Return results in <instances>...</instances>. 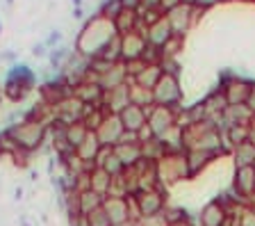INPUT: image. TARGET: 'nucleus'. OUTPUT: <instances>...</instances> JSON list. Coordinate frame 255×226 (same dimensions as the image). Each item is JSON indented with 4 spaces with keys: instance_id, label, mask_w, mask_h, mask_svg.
I'll use <instances>...</instances> for the list:
<instances>
[{
    "instance_id": "nucleus-12",
    "label": "nucleus",
    "mask_w": 255,
    "mask_h": 226,
    "mask_svg": "<svg viewBox=\"0 0 255 226\" xmlns=\"http://www.w3.org/2000/svg\"><path fill=\"white\" fill-rule=\"evenodd\" d=\"M123 133H126V128H123L119 114H107V117L103 119V124L96 128V137H98L101 146H110V149H114V146L119 144Z\"/></svg>"
},
{
    "instance_id": "nucleus-35",
    "label": "nucleus",
    "mask_w": 255,
    "mask_h": 226,
    "mask_svg": "<svg viewBox=\"0 0 255 226\" xmlns=\"http://www.w3.org/2000/svg\"><path fill=\"white\" fill-rule=\"evenodd\" d=\"M87 222H89V226H112L110 217H107V213L103 208L94 210L91 215H87Z\"/></svg>"
},
{
    "instance_id": "nucleus-41",
    "label": "nucleus",
    "mask_w": 255,
    "mask_h": 226,
    "mask_svg": "<svg viewBox=\"0 0 255 226\" xmlns=\"http://www.w3.org/2000/svg\"><path fill=\"white\" fill-rule=\"evenodd\" d=\"M219 2H228V0H196V7H201V9H210V7L219 5Z\"/></svg>"
},
{
    "instance_id": "nucleus-42",
    "label": "nucleus",
    "mask_w": 255,
    "mask_h": 226,
    "mask_svg": "<svg viewBox=\"0 0 255 226\" xmlns=\"http://www.w3.org/2000/svg\"><path fill=\"white\" fill-rule=\"evenodd\" d=\"M249 142L255 144V117L251 119V124H249Z\"/></svg>"
},
{
    "instance_id": "nucleus-39",
    "label": "nucleus",
    "mask_w": 255,
    "mask_h": 226,
    "mask_svg": "<svg viewBox=\"0 0 255 226\" xmlns=\"http://www.w3.org/2000/svg\"><path fill=\"white\" fill-rule=\"evenodd\" d=\"M148 9H159V0H141L137 11H148Z\"/></svg>"
},
{
    "instance_id": "nucleus-15",
    "label": "nucleus",
    "mask_w": 255,
    "mask_h": 226,
    "mask_svg": "<svg viewBox=\"0 0 255 226\" xmlns=\"http://www.w3.org/2000/svg\"><path fill=\"white\" fill-rule=\"evenodd\" d=\"M73 96L78 98V101H82L85 105H101L105 92H103V87L98 85V82L85 80V82H80V85L73 89Z\"/></svg>"
},
{
    "instance_id": "nucleus-25",
    "label": "nucleus",
    "mask_w": 255,
    "mask_h": 226,
    "mask_svg": "<svg viewBox=\"0 0 255 226\" xmlns=\"http://www.w3.org/2000/svg\"><path fill=\"white\" fill-rule=\"evenodd\" d=\"M110 185H112V176L101 167H94L89 172V190L101 197H107L110 194Z\"/></svg>"
},
{
    "instance_id": "nucleus-31",
    "label": "nucleus",
    "mask_w": 255,
    "mask_h": 226,
    "mask_svg": "<svg viewBox=\"0 0 255 226\" xmlns=\"http://www.w3.org/2000/svg\"><path fill=\"white\" fill-rule=\"evenodd\" d=\"M162 217H164V222L169 226L180 224V222L189 220V217H187V213H185V208H180V206H169V204H166L164 210H162Z\"/></svg>"
},
{
    "instance_id": "nucleus-36",
    "label": "nucleus",
    "mask_w": 255,
    "mask_h": 226,
    "mask_svg": "<svg viewBox=\"0 0 255 226\" xmlns=\"http://www.w3.org/2000/svg\"><path fill=\"white\" fill-rule=\"evenodd\" d=\"M239 226H255V213L249 208V206H244V208L239 210Z\"/></svg>"
},
{
    "instance_id": "nucleus-1",
    "label": "nucleus",
    "mask_w": 255,
    "mask_h": 226,
    "mask_svg": "<svg viewBox=\"0 0 255 226\" xmlns=\"http://www.w3.org/2000/svg\"><path fill=\"white\" fill-rule=\"evenodd\" d=\"M112 37H117L114 23L103 18L101 14H96V16L85 25V30L80 32L78 41H75V50H78L82 57L91 59L101 53L103 46H105Z\"/></svg>"
},
{
    "instance_id": "nucleus-14",
    "label": "nucleus",
    "mask_w": 255,
    "mask_h": 226,
    "mask_svg": "<svg viewBox=\"0 0 255 226\" xmlns=\"http://www.w3.org/2000/svg\"><path fill=\"white\" fill-rule=\"evenodd\" d=\"M228 220H230L228 210L219 199H212L210 204H205L201 215H198L201 226H228Z\"/></svg>"
},
{
    "instance_id": "nucleus-6",
    "label": "nucleus",
    "mask_w": 255,
    "mask_h": 226,
    "mask_svg": "<svg viewBox=\"0 0 255 226\" xmlns=\"http://www.w3.org/2000/svg\"><path fill=\"white\" fill-rule=\"evenodd\" d=\"M32 89H34V75H32V71H27L25 66H18V69H14L9 73L5 87H2V94H5L9 101L18 103V101H23Z\"/></svg>"
},
{
    "instance_id": "nucleus-21",
    "label": "nucleus",
    "mask_w": 255,
    "mask_h": 226,
    "mask_svg": "<svg viewBox=\"0 0 255 226\" xmlns=\"http://www.w3.org/2000/svg\"><path fill=\"white\" fill-rule=\"evenodd\" d=\"M96 167L105 169V172L110 174L112 178H114V176H121V174L126 172V167H123L121 160L114 156V151H112L110 146H103V149H101V153H98V158H96Z\"/></svg>"
},
{
    "instance_id": "nucleus-10",
    "label": "nucleus",
    "mask_w": 255,
    "mask_h": 226,
    "mask_svg": "<svg viewBox=\"0 0 255 226\" xmlns=\"http://www.w3.org/2000/svg\"><path fill=\"white\" fill-rule=\"evenodd\" d=\"M221 92L228 101V105H244L246 98H249V92L253 82L251 80H244V78H239V75H223L221 78Z\"/></svg>"
},
{
    "instance_id": "nucleus-29",
    "label": "nucleus",
    "mask_w": 255,
    "mask_h": 226,
    "mask_svg": "<svg viewBox=\"0 0 255 226\" xmlns=\"http://www.w3.org/2000/svg\"><path fill=\"white\" fill-rule=\"evenodd\" d=\"M96 57L105 59V62H110V64H117V62H121V37H112L110 41L103 46V50Z\"/></svg>"
},
{
    "instance_id": "nucleus-17",
    "label": "nucleus",
    "mask_w": 255,
    "mask_h": 226,
    "mask_svg": "<svg viewBox=\"0 0 255 226\" xmlns=\"http://www.w3.org/2000/svg\"><path fill=\"white\" fill-rule=\"evenodd\" d=\"M173 37V32H171V25L169 21H166V16H162L157 23H153V25L146 30V41H148L150 48H162L169 39Z\"/></svg>"
},
{
    "instance_id": "nucleus-40",
    "label": "nucleus",
    "mask_w": 255,
    "mask_h": 226,
    "mask_svg": "<svg viewBox=\"0 0 255 226\" xmlns=\"http://www.w3.org/2000/svg\"><path fill=\"white\" fill-rule=\"evenodd\" d=\"M246 108H249V112L255 117V82H253V87H251V92H249V98H246V103H244Z\"/></svg>"
},
{
    "instance_id": "nucleus-13",
    "label": "nucleus",
    "mask_w": 255,
    "mask_h": 226,
    "mask_svg": "<svg viewBox=\"0 0 255 226\" xmlns=\"http://www.w3.org/2000/svg\"><path fill=\"white\" fill-rule=\"evenodd\" d=\"M103 105H105V110L110 114H121L123 110L130 105V80L114 87V89H110V92H105Z\"/></svg>"
},
{
    "instance_id": "nucleus-27",
    "label": "nucleus",
    "mask_w": 255,
    "mask_h": 226,
    "mask_svg": "<svg viewBox=\"0 0 255 226\" xmlns=\"http://www.w3.org/2000/svg\"><path fill=\"white\" fill-rule=\"evenodd\" d=\"M235 167H255V144H251L249 140L237 144L233 149Z\"/></svg>"
},
{
    "instance_id": "nucleus-37",
    "label": "nucleus",
    "mask_w": 255,
    "mask_h": 226,
    "mask_svg": "<svg viewBox=\"0 0 255 226\" xmlns=\"http://www.w3.org/2000/svg\"><path fill=\"white\" fill-rule=\"evenodd\" d=\"M134 226H169L164 222V217L162 215H155V217H143V220H137L134 222Z\"/></svg>"
},
{
    "instance_id": "nucleus-38",
    "label": "nucleus",
    "mask_w": 255,
    "mask_h": 226,
    "mask_svg": "<svg viewBox=\"0 0 255 226\" xmlns=\"http://www.w3.org/2000/svg\"><path fill=\"white\" fill-rule=\"evenodd\" d=\"M178 5H182V0H159V11H162V14H166V11L175 9Z\"/></svg>"
},
{
    "instance_id": "nucleus-3",
    "label": "nucleus",
    "mask_w": 255,
    "mask_h": 226,
    "mask_svg": "<svg viewBox=\"0 0 255 226\" xmlns=\"http://www.w3.org/2000/svg\"><path fill=\"white\" fill-rule=\"evenodd\" d=\"M132 199V210H134V222L143 220V217H155V215H162V210L166 206V194L162 188H155V190H141L137 192Z\"/></svg>"
},
{
    "instance_id": "nucleus-4",
    "label": "nucleus",
    "mask_w": 255,
    "mask_h": 226,
    "mask_svg": "<svg viewBox=\"0 0 255 226\" xmlns=\"http://www.w3.org/2000/svg\"><path fill=\"white\" fill-rule=\"evenodd\" d=\"M157 176L162 185H171L178 181H189V167H187L185 151L182 153H166L157 162Z\"/></svg>"
},
{
    "instance_id": "nucleus-18",
    "label": "nucleus",
    "mask_w": 255,
    "mask_h": 226,
    "mask_svg": "<svg viewBox=\"0 0 255 226\" xmlns=\"http://www.w3.org/2000/svg\"><path fill=\"white\" fill-rule=\"evenodd\" d=\"M101 149H103V146H101V142H98V137H96V130H89V135L85 137V142L75 149V156L85 162V165L96 167V158H98Z\"/></svg>"
},
{
    "instance_id": "nucleus-11",
    "label": "nucleus",
    "mask_w": 255,
    "mask_h": 226,
    "mask_svg": "<svg viewBox=\"0 0 255 226\" xmlns=\"http://www.w3.org/2000/svg\"><path fill=\"white\" fill-rule=\"evenodd\" d=\"M121 37V62H134V59H143L146 50H148V41L141 32H128L119 34Z\"/></svg>"
},
{
    "instance_id": "nucleus-26",
    "label": "nucleus",
    "mask_w": 255,
    "mask_h": 226,
    "mask_svg": "<svg viewBox=\"0 0 255 226\" xmlns=\"http://www.w3.org/2000/svg\"><path fill=\"white\" fill-rule=\"evenodd\" d=\"M114 30L117 34H128V32H134L139 25V14L134 9H121L117 18H114Z\"/></svg>"
},
{
    "instance_id": "nucleus-44",
    "label": "nucleus",
    "mask_w": 255,
    "mask_h": 226,
    "mask_svg": "<svg viewBox=\"0 0 255 226\" xmlns=\"http://www.w3.org/2000/svg\"><path fill=\"white\" fill-rule=\"evenodd\" d=\"M2 98H5V94H2V87H0V103H2Z\"/></svg>"
},
{
    "instance_id": "nucleus-43",
    "label": "nucleus",
    "mask_w": 255,
    "mask_h": 226,
    "mask_svg": "<svg viewBox=\"0 0 255 226\" xmlns=\"http://www.w3.org/2000/svg\"><path fill=\"white\" fill-rule=\"evenodd\" d=\"M182 5H196V0H182Z\"/></svg>"
},
{
    "instance_id": "nucleus-16",
    "label": "nucleus",
    "mask_w": 255,
    "mask_h": 226,
    "mask_svg": "<svg viewBox=\"0 0 255 226\" xmlns=\"http://www.w3.org/2000/svg\"><path fill=\"white\" fill-rule=\"evenodd\" d=\"M119 119H121L123 128L128 130V133H139V130L146 126V108H139V105H128L126 110H123L121 114H119Z\"/></svg>"
},
{
    "instance_id": "nucleus-20",
    "label": "nucleus",
    "mask_w": 255,
    "mask_h": 226,
    "mask_svg": "<svg viewBox=\"0 0 255 226\" xmlns=\"http://www.w3.org/2000/svg\"><path fill=\"white\" fill-rule=\"evenodd\" d=\"M112 151H114V156L121 160V165L126 169L134 167V165L141 160V146H139V142H126V144H117Z\"/></svg>"
},
{
    "instance_id": "nucleus-32",
    "label": "nucleus",
    "mask_w": 255,
    "mask_h": 226,
    "mask_svg": "<svg viewBox=\"0 0 255 226\" xmlns=\"http://www.w3.org/2000/svg\"><path fill=\"white\" fill-rule=\"evenodd\" d=\"M182 46H185V37H178V34H173V37L169 39V41L159 48V57H175V55L182 50Z\"/></svg>"
},
{
    "instance_id": "nucleus-19",
    "label": "nucleus",
    "mask_w": 255,
    "mask_h": 226,
    "mask_svg": "<svg viewBox=\"0 0 255 226\" xmlns=\"http://www.w3.org/2000/svg\"><path fill=\"white\" fill-rule=\"evenodd\" d=\"M128 80H130V75H128L126 62H117L107 73H103L101 78H98V85L103 87V92H110V89H114V87L123 85V82H128Z\"/></svg>"
},
{
    "instance_id": "nucleus-30",
    "label": "nucleus",
    "mask_w": 255,
    "mask_h": 226,
    "mask_svg": "<svg viewBox=\"0 0 255 226\" xmlns=\"http://www.w3.org/2000/svg\"><path fill=\"white\" fill-rule=\"evenodd\" d=\"M130 103L139 105V108H150V105H153V92L130 82Z\"/></svg>"
},
{
    "instance_id": "nucleus-24",
    "label": "nucleus",
    "mask_w": 255,
    "mask_h": 226,
    "mask_svg": "<svg viewBox=\"0 0 255 226\" xmlns=\"http://www.w3.org/2000/svg\"><path fill=\"white\" fill-rule=\"evenodd\" d=\"M103 201H105V197H101V194L91 192V190L78 192V210H80V215H82V217L91 215L94 210L103 208Z\"/></svg>"
},
{
    "instance_id": "nucleus-8",
    "label": "nucleus",
    "mask_w": 255,
    "mask_h": 226,
    "mask_svg": "<svg viewBox=\"0 0 255 226\" xmlns=\"http://www.w3.org/2000/svg\"><path fill=\"white\" fill-rule=\"evenodd\" d=\"M178 110L180 108H162V105H150L146 108V124L153 130L155 137H162L171 126L178 124Z\"/></svg>"
},
{
    "instance_id": "nucleus-22",
    "label": "nucleus",
    "mask_w": 255,
    "mask_h": 226,
    "mask_svg": "<svg viewBox=\"0 0 255 226\" xmlns=\"http://www.w3.org/2000/svg\"><path fill=\"white\" fill-rule=\"evenodd\" d=\"M185 158H187V167H189V176L194 178V176H198L217 156H214V153H207V151L191 149V151H185Z\"/></svg>"
},
{
    "instance_id": "nucleus-23",
    "label": "nucleus",
    "mask_w": 255,
    "mask_h": 226,
    "mask_svg": "<svg viewBox=\"0 0 255 226\" xmlns=\"http://www.w3.org/2000/svg\"><path fill=\"white\" fill-rule=\"evenodd\" d=\"M159 78H162V66H159V62H153V64H146V66H143V69L139 71V73L134 75L130 82L143 87V89H153V87L157 85Z\"/></svg>"
},
{
    "instance_id": "nucleus-34",
    "label": "nucleus",
    "mask_w": 255,
    "mask_h": 226,
    "mask_svg": "<svg viewBox=\"0 0 255 226\" xmlns=\"http://www.w3.org/2000/svg\"><path fill=\"white\" fill-rule=\"evenodd\" d=\"M159 66H162V73L164 75L180 78V73H182V66L178 64V57H162L159 59Z\"/></svg>"
},
{
    "instance_id": "nucleus-7",
    "label": "nucleus",
    "mask_w": 255,
    "mask_h": 226,
    "mask_svg": "<svg viewBox=\"0 0 255 226\" xmlns=\"http://www.w3.org/2000/svg\"><path fill=\"white\" fill-rule=\"evenodd\" d=\"M203 11L205 9H201V7H196V5H178L175 9L166 11L164 16L171 25V32L178 34V37H185V34L189 32V27L194 25V21L201 16Z\"/></svg>"
},
{
    "instance_id": "nucleus-5",
    "label": "nucleus",
    "mask_w": 255,
    "mask_h": 226,
    "mask_svg": "<svg viewBox=\"0 0 255 226\" xmlns=\"http://www.w3.org/2000/svg\"><path fill=\"white\" fill-rule=\"evenodd\" d=\"M153 92V105H162V108H180L182 103V87L180 78L173 75H164L157 80V85L150 89Z\"/></svg>"
},
{
    "instance_id": "nucleus-33",
    "label": "nucleus",
    "mask_w": 255,
    "mask_h": 226,
    "mask_svg": "<svg viewBox=\"0 0 255 226\" xmlns=\"http://www.w3.org/2000/svg\"><path fill=\"white\" fill-rule=\"evenodd\" d=\"M123 5H121V0H105L101 7V16L107 18V21H114V18L121 14Z\"/></svg>"
},
{
    "instance_id": "nucleus-28",
    "label": "nucleus",
    "mask_w": 255,
    "mask_h": 226,
    "mask_svg": "<svg viewBox=\"0 0 255 226\" xmlns=\"http://www.w3.org/2000/svg\"><path fill=\"white\" fill-rule=\"evenodd\" d=\"M64 135H66V142H69V144L73 146V151H75L82 142H85L87 135H89V128H87L82 121H75V124H71V126L64 128Z\"/></svg>"
},
{
    "instance_id": "nucleus-9",
    "label": "nucleus",
    "mask_w": 255,
    "mask_h": 226,
    "mask_svg": "<svg viewBox=\"0 0 255 226\" xmlns=\"http://www.w3.org/2000/svg\"><path fill=\"white\" fill-rule=\"evenodd\" d=\"M103 210L107 213L112 226L134 222V210H132V199H130V197H128V199H123V197H105Z\"/></svg>"
},
{
    "instance_id": "nucleus-2",
    "label": "nucleus",
    "mask_w": 255,
    "mask_h": 226,
    "mask_svg": "<svg viewBox=\"0 0 255 226\" xmlns=\"http://www.w3.org/2000/svg\"><path fill=\"white\" fill-rule=\"evenodd\" d=\"M7 133L11 135V140L18 149L27 151V153H34V151L41 149V144L46 142L48 128L39 121H32V119H23L18 124H11L7 128Z\"/></svg>"
}]
</instances>
